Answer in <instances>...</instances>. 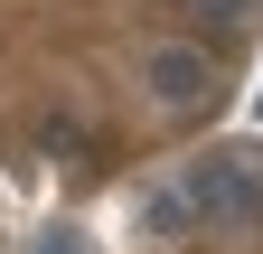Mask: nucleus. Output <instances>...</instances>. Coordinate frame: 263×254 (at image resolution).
Segmentation results:
<instances>
[{
  "mask_svg": "<svg viewBox=\"0 0 263 254\" xmlns=\"http://www.w3.org/2000/svg\"><path fill=\"white\" fill-rule=\"evenodd\" d=\"M141 85H151L160 113H197L216 94V66H207V47H151L141 57Z\"/></svg>",
  "mask_w": 263,
  "mask_h": 254,
  "instance_id": "nucleus-2",
  "label": "nucleus"
},
{
  "mask_svg": "<svg viewBox=\"0 0 263 254\" xmlns=\"http://www.w3.org/2000/svg\"><path fill=\"white\" fill-rule=\"evenodd\" d=\"M254 113H263V104H254Z\"/></svg>",
  "mask_w": 263,
  "mask_h": 254,
  "instance_id": "nucleus-6",
  "label": "nucleus"
},
{
  "mask_svg": "<svg viewBox=\"0 0 263 254\" xmlns=\"http://www.w3.org/2000/svg\"><path fill=\"white\" fill-rule=\"evenodd\" d=\"M38 254H85V235H76V226H47V235H38Z\"/></svg>",
  "mask_w": 263,
  "mask_h": 254,
  "instance_id": "nucleus-5",
  "label": "nucleus"
},
{
  "mask_svg": "<svg viewBox=\"0 0 263 254\" xmlns=\"http://www.w3.org/2000/svg\"><path fill=\"white\" fill-rule=\"evenodd\" d=\"M188 226H207V216H197V188H188V179H160L151 198H141V235L170 245V235H188Z\"/></svg>",
  "mask_w": 263,
  "mask_h": 254,
  "instance_id": "nucleus-3",
  "label": "nucleus"
},
{
  "mask_svg": "<svg viewBox=\"0 0 263 254\" xmlns=\"http://www.w3.org/2000/svg\"><path fill=\"white\" fill-rule=\"evenodd\" d=\"M188 188H197V216H216V226H245V216H263V170L254 160H197V170H179Z\"/></svg>",
  "mask_w": 263,
  "mask_h": 254,
  "instance_id": "nucleus-1",
  "label": "nucleus"
},
{
  "mask_svg": "<svg viewBox=\"0 0 263 254\" xmlns=\"http://www.w3.org/2000/svg\"><path fill=\"white\" fill-rule=\"evenodd\" d=\"M188 10H197V19H207V28H226V19H245V10H254V0H188Z\"/></svg>",
  "mask_w": 263,
  "mask_h": 254,
  "instance_id": "nucleus-4",
  "label": "nucleus"
}]
</instances>
